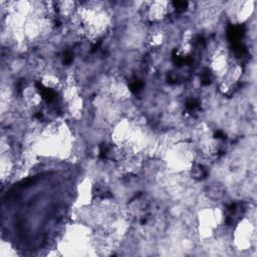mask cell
<instances>
[{
    "mask_svg": "<svg viewBox=\"0 0 257 257\" xmlns=\"http://www.w3.org/2000/svg\"><path fill=\"white\" fill-rule=\"evenodd\" d=\"M230 65L231 64L229 61L228 53L225 49L219 48L212 53L210 57V67L212 72L216 76L222 78L227 72Z\"/></svg>",
    "mask_w": 257,
    "mask_h": 257,
    "instance_id": "obj_4",
    "label": "cell"
},
{
    "mask_svg": "<svg viewBox=\"0 0 257 257\" xmlns=\"http://www.w3.org/2000/svg\"><path fill=\"white\" fill-rule=\"evenodd\" d=\"M173 9L174 6L168 1L142 2L140 13L146 22L157 25L163 22Z\"/></svg>",
    "mask_w": 257,
    "mask_h": 257,
    "instance_id": "obj_1",
    "label": "cell"
},
{
    "mask_svg": "<svg viewBox=\"0 0 257 257\" xmlns=\"http://www.w3.org/2000/svg\"><path fill=\"white\" fill-rule=\"evenodd\" d=\"M231 7L227 8L228 14L238 23L247 21L254 11V1H241V2H230Z\"/></svg>",
    "mask_w": 257,
    "mask_h": 257,
    "instance_id": "obj_3",
    "label": "cell"
},
{
    "mask_svg": "<svg viewBox=\"0 0 257 257\" xmlns=\"http://www.w3.org/2000/svg\"><path fill=\"white\" fill-rule=\"evenodd\" d=\"M148 44L153 48H159L166 41V34L163 30H155L148 37Z\"/></svg>",
    "mask_w": 257,
    "mask_h": 257,
    "instance_id": "obj_7",
    "label": "cell"
},
{
    "mask_svg": "<svg viewBox=\"0 0 257 257\" xmlns=\"http://www.w3.org/2000/svg\"><path fill=\"white\" fill-rule=\"evenodd\" d=\"M254 236V225L249 220L243 219L237 224L234 230V245L239 250H248L252 245Z\"/></svg>",
    "mask_w": 257,
    "mask_h": 257,
    "instance_id": "obj_2",
    "label": "cell"
},
{
    "mask_svg": "<svg viewBox=\"0 0 257 257\" xmlns=\"http://www.w3.org/2000/svg\"><path fill=\"white\" fill-rule=\"evenodd\" d=\"M23 101L28 107H36L41 103L42 96L39 90L31 85H28L23 88L22 91Z\"/></svg>",
    "mask_w": 257,
    "mask_h": 257,
    "instance_id": "obj_5",
    "label": "cell"
},
{
    "mask_svg": "<svg viewBox=\"0 0 257 257\" xmlns=\"http://www.w3.org/2000/svg\"><path fill=\"white\" fill-rule=\"evenodd\" d=\"M41 84L47 89H56L60 84L61 80L54 71H45L41 75Z\"/></svg>",
    "mask_w": 257,
    "mask_h": 257,
    "instance_id": "obj_6",
    "label": "cell"
}]
</instances>
